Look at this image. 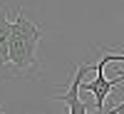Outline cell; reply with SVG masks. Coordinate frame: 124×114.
I'll use <instances>...</instances> for the list:
<instances>
[{"mask_svg":"<svg viewBox=\"0 0 124 114\" xmlns=\"http://www.w3.org/2000/svg\"><path fill=\"white\" fill-rule=\"evenodd\" d=\"M0 112H3V107H0Z\"/></svg>","mask_w":124,"mask_h":114,"instance_id":"cell-6","label":"cell"},{"mask_svg":"<svg viewBox=\"0 0 124 114\" xmlns=\"http://www.w3.org/2000/svg\"><path fill=\"white\" fill-rule=\"evenodd\" d=\"M8 35H10V17L8 10L0 8V75H5L8 67Z\"/></svg>","mask_w":124,"mask_h":114,"instance_id":"cell-4","label":"cell"},{"mask_svg":"<svg viewBox=\"0 0 124 114\" xmlns=\"http://www.w3.org/2000/svg\"><path fill=\"white\" fill-rule=\"evenodd\" d=\"M42 37V27L35 25L30 17H25L23 10H17V17L10 20V35H8V67L5 77L30 72L37 67V45Z\"/></svg>","mask_w":124,"mask_h":114,"instance_id":"cell-1","label":"cell"},{"mask_svg":"<svg viewBox=\"0 0 124 114\" xmlns=\"http://www.w3.org/2000/svg\"><path fill=\"white\" fill-rule=\"evenodd\" d=\"M92 69H94V67H92V65H85V62H82V65H77L75 77H72L67 92H60V94L50 97V99H60V102H65L70 114H85V112H89V109H87V104H82V99H79V82L85 79Z\"/></svg>","mask_w":124,"mask_h":114,"instance_id":"cell-3","label":"cell"},{"mask_svg":"<svg viewBox=\"0 0 124 114\" xmlns=\"http://www.w3.org/2000/svg\"><path fill=\"white\" fill-rule=\"evenodd\" d=\"M112 112H114V114H124V102H122V104H117V107L112 109Z\"/></svg>","mask_w":124,"mask_h":114,"instance_id":"cell-5","label":"cell"},{"mask_svg":"<svg viewBox=\"0 0 124 114\" xmlns=\"http://www.w3.org/2000/svg\"><path fill=\"white\" fill-rule=\"evenodd\" d=\"M112 60H117V62H124V55H117V52H109V55H104L97 65H94V79H89V82H79V89H87V92H92L94 94V112H102L104 109V99H107V94L114 87H119L122 84V79H117V77H112V79H107L104 77V67L109 65Z\"/></svg>","mask_w":124,"mask_h":114,"instance_id":"cell-2","label":"cell"}]
</instances>
